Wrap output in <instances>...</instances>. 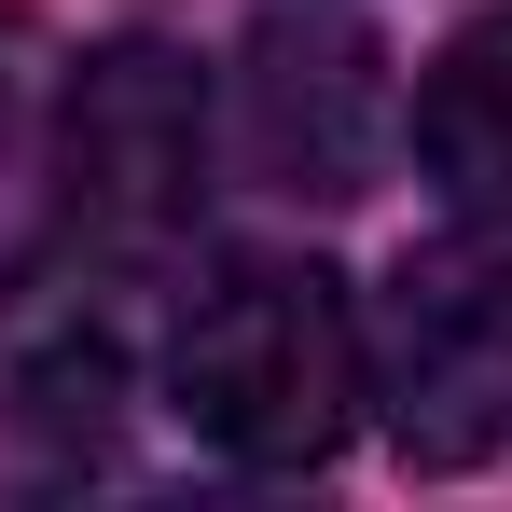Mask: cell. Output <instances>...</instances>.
I'll return each mask as SVG.
<instances>
[{"label":"cell","mask_w":512,"mask_h":512,"mask_svg":"<svg viewBox=\"0 0 512 512\" xmlns=\"http://www.w3.org/2000/svg\"><path fill=\"white\" fill-rule=\"evenodd\" d=\"M416 167L457 222H499L512 236V0L471 14L416 84Z\"/></svg>","instance_id":"cell-5"},{"label":"cell","mask_w":512,"mask_h":512,"mask_svg":"<svg viewBox=\"0 0 512 512\" xmlns=\"http://www.w3.org/2000/svg\"><path fill=\"white\" fill-rule=\"evenodd\" d=\"M360 388V305L333 263H222L167 333V416L236 471H333Z\"/></svg>","instance_id":"cell-1"},{"label":"cell","mask_w":512,"mask_h":512,"mask_svg":"<svg viewBox=\"0 0 512 512\" xmlns=\"http://www.w3.org/2000/svg\"><path fill=\"white\" fill-rule=\"evenodd\" d=\"M56 97L70 56L42 42V14L0 0V291H28V263L56 250Z\"/></svg>","instance_id":"cell-6"},{"label":"cell","mask_w":512,"mask_h":512,"mask_svg":"<svg viewBox=\"0 0 512 512\" xmlns=\"http://www.w3.org/2000/svg\"><path fill=\"white\" fill-rule=\"evenodd\" d=\"M236 139L277 194H360L388 139V56L346 14H263L236 70Z\"/></svg>","instance_id":"cell-4"},{"label":"cell","mask_w":512,"mask_h":512,"mask_svg":"<svg viewBox=\"0 0 512 512\" xmlns=\"http://www.w3.org/2000/svg\"><path fill=\"white\" fill-rule=\"evenodd\" d=\"M208 208V84L167 42H97L56 97V236L97 250H167Z\"/></svg>","instance_id":"cell-3"},{"label":"cell","mask_w":512,"mask_h":512,"mask_svg":"<svg viewBox=\"0 0 512 512\" xmlns=\"http://www.w3.org/2000/svg\"><path fill=\"white\" fill-rule=\"evenodd\" d=\"M360 402L388 416V443L416 471H471L512 443V236L471 222L388 277L374 333H360Z\"/></svg>","instance_id":"cell-2"}]
</instances>
